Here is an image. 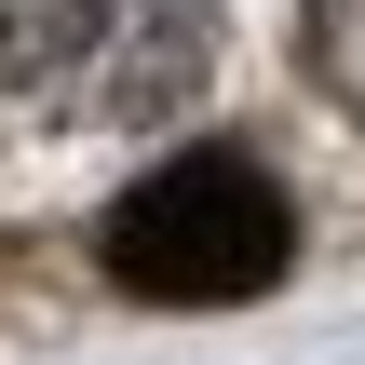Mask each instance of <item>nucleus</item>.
Instances as JSON below:
<instances>
[{"instance_id":"nucleus-1","label":"nucleus","mask_w":365,"mask_h":365,"mask_svg":"<svg viewBox=\"0 0 365 365\" xmlns=\"http://www.w3.org/2000/svg\"><path fill=\"white\" fill-rule=\"evenodd\" d=\"M217 0H0V95L54 135H149L203 95Z\"/></svg>"},{"instance_id":"nucleus-2","label":"nucleus","mask_w":365,"mask_h":365,"mask_svg":"<svg viewBox=\"0 0 365 365\" xmlns=\"http://www.w3.org/2000/svg\"><path fill=\"white\" fill-rule=\"evenodd\" d=\"M284 190L244 163V149H176L163 176H135L122 203H108V284H135V298H176V312H203V298H257L271 271H284Z\"/></svg>"}]
</instances>
